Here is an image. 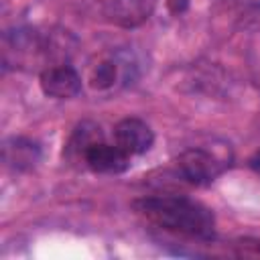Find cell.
I'll use <instances>...</instances> for the list:
<instances>
[{
  "instance_id": "obj_1",
  "label": "cell",
  "mask_w": 260,
  "mask_h": 260,
  "mask_svg": "<svg viewBox=\"0 0 260 260\" xmlns=\"http://www.w3.org/2000/svg\"><path fill=\"white\" fill-rule=\"evenodd\" d=\"M136 213L146 221L175 234L209 240L215 234V219L209 207L181 195L142 197L134 201Z\"/></svg>"
},
{
  "instance_id": "obj_2",
  "label": "cell",
  "mask_w": 260,
  "mask_h": 260,
  "mask_svg": "<svg viewBox=\"0 0 260 260\" xmlns=\"http://www.w3.org/2000/svg\"><path fill=\"white\" fill-rule=\"evenodd\" d=\"M177 171L193 185H209L223 171V162L205 148H187L177 156Z\"/></svg>"
},
{
  "instance_id": "obj_3",
  "label": "cell",
  "mask_w": 260,
  "mask_h": 260,
  "mask_svg": "<svg viewBox=\"0 0 260 260\" xmlns=\"http://www.w3.org/2000/svg\"><path fill=\"white\" fill-rule=\"evenodd\" d=\"M114 138H116V144L120 148H124L130 156L144 154L154 142V134H152L150 126L138 118L120 120L114 128Z\"/></svg>"
},
{
  "instance_id": "obj_4",
  "label": "cell",
  "mask_w": 260,
  "mask_h": 260,
  "mask_svg": "<svg viewBox=\"0 0 260 260\" xmlns=\"http://www.w3.org/2000/svg\"><path fill=\"white\" fill-rule=\"evenodd\" d=\"M83 162L95 173L118 175L130 167V154L124 148H120L118 144H108V142L100 140L87 150Z\"/></svg>"
},
{
  "instance_id": "obj_5",
  "label": "cell",
  "mask_w": 260,
  "mask_h": 260,
  "mask_svg": "<svg viewBox=\"0 0 260 260\" xmlns=\"http://www.w3.org/2000/svg\"><path fill=\"white\" fill-rule=\"evenodd\" d=\"M41 89L51 98L69 100L81 91V77L71 65H55L41 73Z\"/></svg>"
},
{
  "instance_id": "obj_6",
  "label": "cell",
  "mask_w": 260,
  "mask_h": 260,
  "mask_svg": "<svg viewBox=\"0 0 260 260\" xmlns=\"http://www.w3.org/2000/svg\"><path fill=\"white\" fill-rule=\"evenodd\" d=\"M2 154H4V162L8 167L22 171V169H30L39 160V146L28 138L14 136L4 142Z\"/></svg>"
},
{
  "instance_id": "obj_7",
  "label": "cell",
  "mask_w": 260,
  "mask_h": 260,
  "mask_svg": "<svg viewBox=\"0 0 260 260\" xmlns=\"http://www.w3.org/2000/svg\"><path fill=\"white\" fill-rule=\"evenodd\" d=\"M152 8V0H114L112 14L122 24H136L148 18Z\"/></svg>"
},
{
  "instance_id": "obj_8",
  "label": "cell",
  "mask_w": 260,
  "mask_h": 260,
  "mask_svg": "<svg viewBox=\"0 0 260 260\" xmlns=\"http://www.w3.org/2000/svg\"><path fill=\"white\" fill-rule=\"evenodd\" d=\"M100 140H102V132H100L98 126H93V124H81L75 130V134L71 136L69 144H67V154L69 156H81L85 160L87 150L95 142H100Z\"/></svg>"
},
{
  "instance_id": "obj_9",
  "label": "cell",
  "mask_w": 260,
  "mask_h": 260,
  "mask_svg": "<svg viewBox=\"0 0 260 260\" xmlns=\"http://www.w3.org/2000/svg\"><path fill=\"white\" fill-rule=\"evenodd\" d=\"M118 77V65L116 61H102L91 71V85L95 89H108L116 83Z\"/></svg>"
},
{
  "instance_id": "obj_10",
  "label": "cell",
  "mask_w": 260,
  "mask_h": 260,
  "mask_svg": "<svg viewBox=\"0 0 260 260\" xmlns=\"http://www.w3.org/2000/svg\"><path fill=\"white\" fill-rule=\"evenodd\" d=\"M169 8L173 12H183L187 8V0H169Z\"/></svg>"
},
{
  "instance_id": "obj_11",
  "label": "cell",
  "mask_w": 260,
  "mask_h": 260,
  "mask_svg": "<svg viewBox=\"0 0 260 260\" xmlns=\"http://www.w3.org/2000/svg\"><path fill=\"white\" fill-rule=\"evenodd\" d=\"M250 167H252L254 171H258V173H260V150H256V152H254V156L250 158Z\"/></svg>"
}]
</instances>
